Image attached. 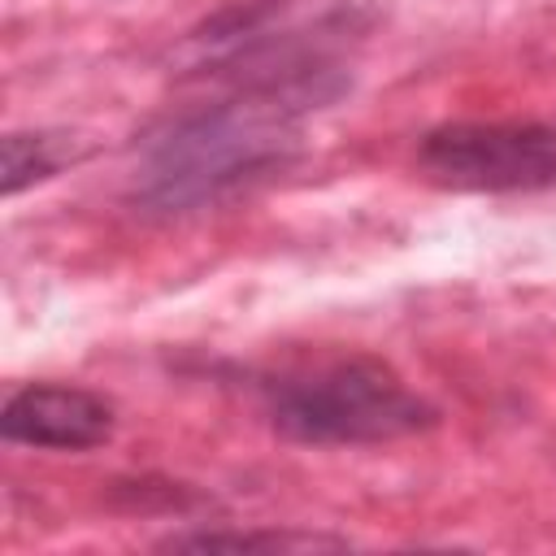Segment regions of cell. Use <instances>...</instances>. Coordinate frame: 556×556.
<instances>
[{
	"label": "cell",
	"mask_w": 556,
	"mask_h": 556,
	"mask_svg": "<svg viewBox=\"0 0 556 556\" xmlns=\"http://www.w3.org/2000/svg\"><path fill=\"white\" fill-rule=\"evenodd\" d=\"M339 91L326 83H235L230 96L174 117L143 143L130 200L161 217L217 204L282 165L295 148L300 113Z\"/></svg>",
	"instance_id": "obj_1"
},
{
	"label": "cell",
	"mask_w": 556,
	"mask_h": 556,
	"mask_svg": "<svg viewBox=\"0 0 556 556\" xmlns=\"http://www.w3.org/2000/svg\"><path fill=\"white\" fill-rule=\"evenodd\" d=\"M261 404L282 439L308 447H365L439 426V408L369 352L287 365L261 382Z\"/></svg>",
	"instance_id": "obj_2"
},
{
	"label": "cell",
	"mask_w": 556,
	"mask_h": 556,
	"mask_svg": "<svg viewBox=\"0 0 556 556\" xmlns=\"http://www.w3.org/2000/svg\"><path fill=\"white\" fill-rule=\"evenodd\" d=\"M117 413L104 395L70 382H30L17 387L0 408V434L22 447L48 452H87L109 443Z\"/></svg>",
	"instance_id": "obj_4"
},
{
	"label": "cell",
	"mask_w": 556,
	"mask_h": 556,
	"mask_svg": "<svg viewBox=\"0 0 556 556\" xmlns=\"http://www.w3.org/2000/svg\"><path fill=\"white\" fill-rule=\"evenodd\" d=\"M417 169L447 191H543L556 182V126L547 122H443L421 135Z\"/></svg>",
	"instance_id": "obj_3"
},
{
	"label": "cell",
	"mask_w": 556,
	"mask_h": 556,
	"mask_svg": "<svg viewBox=\"0 0 556 556\" xmlns=\"http://www.w3.org/2000/svg\"><path fill=\"white\" fill-rule=\"evenodd\" d=\"M74 156H78V148L65 135H52V130H13V135H4L0 187L13 200L17 191H26L35 182H48L52 174H61Z\"/></svg>",
	"instance_id": "obj_5"
},
{
	"label": "cell",
	"mask_w": 556,
	"mask_h": 556,
	"mask_svg": "<svg viewBox=\"0 0 556 556\" xmlns=\"http://www.w3.org/2000/svg\"><path fill=\"white\" fill-rule=\"evenodd\" d=\"M161 547H174V552H304V547H343V539L300 534V530H200V534H174Z\"/></svg>",
	"instance_id": "obj_6"
}]
</instances>
